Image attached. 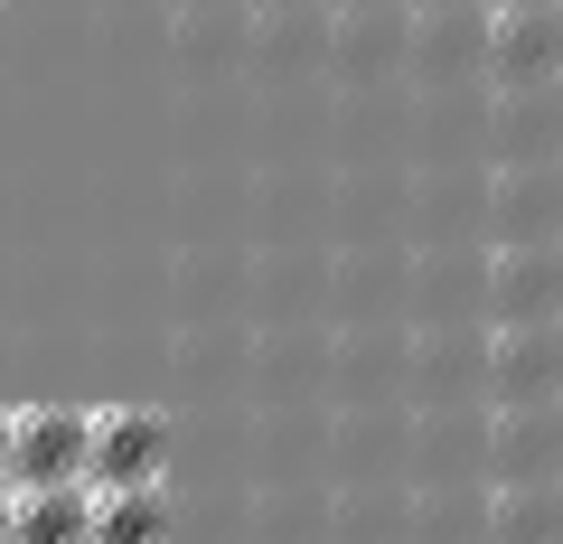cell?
<instances>
[{
  "label": "cell",
  "mask_w": 563,
  "mask_h": 544,
  "mask_svg": "<svg viewBox=\"0 0 563 544\" xmlns=\"http://www.w3.org/2000/svg\"><path fill=\"white\" fill-rule=\"evenodd\" d=\"M498 244H563V169H498V207H488Z\"/></svg>",
  "instance_id": "7"
},
{
  "label": "cell",
  "mask_w": 563,
  "mask_h": 544,
  "mask_svg": "<svg viewBox=\"0 0 563 544\" xmlns=\"http://www.w3.org/2000/svg\"><path fill=\"white\" fill-rule=\"evenodd\" d=\"M0 544H10V488H0Z\"/></svg>",
  "instance_id": "13"
},
{
  "label": "cell",
  "mask_w": 563,
  "mask_h": 544,
  "mask_svg": "<svg viewBox=\"0 0 563 544\" xmlns=\"http://www.w3.org/2000/svg\"><path fill=\"white\" fill-rule=\"evenodd\" d=\"M479 544H563V488H488Z\"/></svg>",
  "instance_id": "9"
},
{
  "label": "cell",
  "mask_w": 563,
  "mask_h": 544,
  "mask_svg": "<svg viewBox=\"0 0 563 544\" xmlns=\"http://www.w3.org/2000/svg\"><path fill=\"white\" fill-rule=\"evenodd\" d=\"M0 488H10V403H0Z\"/></svg>",
  "instance_id": "11"
},
{
  "label": "cell",
  "mask_w": 563,
  "mask_h": 544,
  "mask_svg": "<svg viewBox=\"0 0 563 544\" xmlns=\"http://www.w3.org/2000/svg\"><path fill=\"white\" fill-rule=\"evenodd\" d=\"M554 160H563V151H554Z\"/></svg>",
  "instance_id": "15"
},
{
  "label": "cell",
  "mask_w": 563,
  "mask_h": 544,
  "mask_svg": "<svg viewBox=\"0 0 563 544\" xmlns=\"http://www.w3.org/2000/svg\"><path fill=\"white\" fill-rule=\"evenodd\" d=\"M479 395L498 403H563V329H488L479 347Z\"/></svg>",
  "instance_id": "5"
},
{
  "label": "cell",
  "mask_w": 563,
  "mask_h": 544,
  "mask_svg": "<svg viewBox=\"0 0 563 544\" xmlns=\"http://www.w3.org/2000/svg\"><path fill=\"white\" fill-rule=\"evenodd\" d=\"M563 488V403H507L488 413V488Z\"/></svg>",
  "instance_id": "6"
},
{
  "label": "cell",
  "mask_w": 563,
  "mask_h": 544,
  "mask_svg": "<svg viewBox=\"0 0 563 544\" xmlns=\"http://www.w3.org/2000/svg\"><path fill=\"white\" fill-rule=\"evenodd\" d=\"M554 85H563V66H554Z\"/></svg>",
  "instance_id": "14"
},
{
  "label": "cell",
  "mask_w": 563,
  "mask_h": 544,
  "mask_svg": "<svg viewBox=\"0 0 563 544\" xmlns=\"http://www.w3.org/2000/svg\"><path fill=\"white\" fill-rule=\"evenodd\" d=\"M85 451H95V403H10V488H76Z\"/></svg>",
  "instance_id": "1"
},
{
  "label": "cell",
  "mask_w": 563,
  "mask_h": 544,
  "mask_svg": "<svg viewBox=\"0 0 563 544\" xmlns=\"http://www.w3.org/2000/svg\"><path fill=\"white\" fill-rule=\"evenodd\" d=\"M488 10H536V0H488ZM554 10H563V0H554Z\"/></svg>",
  "instance_id": "12"
},
{
  "label": "cell",
  "mask_w": 563,
  "mask_h": 544,
  "mask_svg": "<svg viewBox=\"0 0 563 544\" xmlns=\"http://www.w3.org/2000/svg\"><path fill=\"white\" fill-rule=\"evenodd\" d=\"M479 66L498 95H554V66H563V10L536 0V10H488L479 29Z\"/></svg>",
  "instance_id": "3"
},
{
  "label": "cell",
  "mask_w": 563,
  "mask_h": 544,
  "mask_svg": "<svg viewBox=\"0 0 563 544\" xmlns=\"http://www.w3.org/2000/svg\"><path fill=\"white\" fill-rule=\"evenodd\" d=\"M169 413L161 403H141V395H122V403H95V451H85V479L95 488H161L169 479Z\"/></svg>",
  "instance_id": "2"
},
{
  "label": "cell",
  "mask_w": 563,
  "mask_h": 544,
  "mask_svg": "<svg viewBox=\"0 0 563 544\" xmlns=\"http://www.w3.org/2000/svg\"><path fill=\"white\" fill-rule=\"evenodd\" d=\"M85 535H95V479L10 488V544H85Z\"/></svg>",
  "instance_id": "8"
},
{
  "label": "cell",
  "mask_w": 563,
  "mask_h": 544,
  "mask_svg": "<svg viewBox=\"0 0 563 544\" xmlns=\"http://www.w3.org/2000/svg\"><path fill=\"white\" fill-rule=\"evenodd\" d=\"M488 329H563V244H498L488 254Z\"/></svg>",
  "instance_id": "4"
},
{
  "label": "cell",
  "mask_w": 563,
  "mask_h": 544,
  "mask_svg": "<svg viewBox=\"0 0 563 544\" xmlns=\"http://www.w3.org/2000/svg\"><path fill=\"white\" fill-rule=\"evenodd\" d=\"M85 544H169V498L161 488H95V535Z\"/></svg>",
  "instance_id": "10"
}]
</instances>
